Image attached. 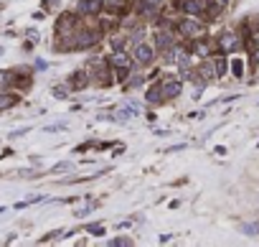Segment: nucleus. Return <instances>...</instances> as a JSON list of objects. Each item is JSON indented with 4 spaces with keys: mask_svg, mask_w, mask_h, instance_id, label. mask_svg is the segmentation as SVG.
I'll use <instances>...</instances> for the list:
<instances>
[{
    "mask_svg": "<svg viewBox=\"0 0 259 247\" xmlns=\"http://www.w3.org/2000/svg\"><path fill=\"white\" fill-rule=\"evenodd\" d=\"M135 13H138V18H148V20H153V18L160 16V5L150 3V0H135Z\"/></svg>",
    "mask_w": 259,
    "mask_h": 247,
    "instance_id": "nucleus-11",
    "label": "nucleus"
},
{
    "mask_svg": "<svg viewBox=\"0 0 259 247\" xmlns=\"http://www.w3.org/2000/svg\"><path fill=\"white\" fill-rule=\"evenodd\" d=\"M99 41H102V28H94V26L82 28L79 26L76 36H74V49H92Z\"/></svg>",
    "mask_w": 259,
    "mask_h": 247,
    "instance_id": "nucleus-5",
    "label": "nucleus"
},
{
    "mask_svg": "<svg viewBox=\"0 0 259 247\" xmlns=\"http://www.w3.org/2000/svg\"><path fill=\"white\" fill-rule=\"evenodd\" d=\"M244 36H249L259 43V16H249L244 20Z\"/></svg>",
    "mask_w": 259,
    "mask_h": 247,
    "instance_id": "nucleus-15",
    "label": "nucleus"
},
{
    "mask_svg": "<svg viewBox=\"0 0 259 247\" xmlns=\"http://www.w3.org/2000/svg\"><path fill=\"white\" fill-rule=\"evenodd\" d=\"M145 99H148L150 105H160V102H165V95H163V89H160V84H155V87H150L148 92H145Z\"/></svg>",
    "mask_w": 259,
    "mask_h": 247,
    "instance_id": "nucleus-17",
    "label": "nucleus"
},
{
    "mask_svg": "<svg viewBox=\"0 0 259 247\" xmlns=\"http://www.w3.org/2000/svg\"><path fill=\"white\" fill-rule=\"evenodd\" d=\"M132 59H135V64H140V66H150L157 59V49L150 46V43H145V41H138L132 46Z\"/></svg>",
    "mask_w": 259,
    "mask_h": 247,
    "instance_id": "nucleus-6",
    "label": "nucleus"
},
{
    "mask_svg": "<svg viewBox=\"0 0 259 247\" xmlns=\"http://www.w3.org/2000/svg\"><path fill=\"white\" fill-rule=\"evenodd\" d=\"M211 51H213V43H211V41H206L204 36L196 38V41H193V46H190V54L198 56V59H208Z\"/></svg>",
    "mask_w": 259,
    "mask_h": 247,
    "instance_id": "nucleus-13",
    "label": "nucleus"
},
{
    "mask_svg": "<svg viewBox=\"0 0 259 247\" xmlns=\"http://www.w3.org/2000/svg\"><path fill=\"white\" fill-rule=\"evenodd\" d=\"M104 10L102 0H79V3L74 5V13L79 18H92V16H99Z\"/></svg>",
    "mask_w": 259,
    "mask_h": 247,
    "instance_id": "nucleus-8",
    "label": "nucleus"
},
{
    "mask_svg": "<svg viewBox=\"0 0 259 247\" xmlns=\"http://www.w3.org/2000/svg\"><path fill=\"white\" fill-rule=\"evenodd\" d=\"M252 66H254V69H259V49L252 51Z\"/></svg>",
    "mask_w": 259,
    "mask_h": 247,
    "instance_id": "nucleus-22",
    "label": "nucleus"
},
{
    "mask_svg": "<svg viewBox=\"0 0 259 247\" xmlns=\"http://www.w3.org/2000/svg\"><path fill=\"white\" fill-rule=\"evenodd\" d=\"M178 10H183L186 16H204L208 0H178Z\"/></svg>",
    "mask_w": 259,
    "mask_h": 247,
    "instance_id": "nucleus-10",
    "label": "nucleus"
},
{
    "mask_svg": "<svg viewBox=\"0 0 259 247\" xmlns=\"http://www.w3.org/2000/svg\"><path fill=\"white\" fill-rule=\"evenodd\" d=\"M107 61H109L112 69H115V76H117L120 82H125V79H127L130 72H132V64H135L132 54L122 51V49H112V54L107 56Z\"/></svg>",
    "mask_w": 259,
    "mask_h": 247,
    "instance_id": "nucleus-1",
    "label": "nucleus"
},
{
    "mask_svg": "<svg viewBox=\"0 0 259 247\" xmlns=\"http://www.w3.org/2000/svg\"><path fill=\"white\" fill-rule=\"evenodd\" d=\"M89 74H92V82L94 84H99V87H109L112 82L117 79V76H112V66H109V61L107 59H99V61H92V66H89Z\"/></svg>",
    "mask_w": 259,
    "mask_h": 247,
    "instance_id": "nucleus-4",
    "label": "nucleus"
},
{
    "mask_svg": "<svg viewBox=\"0 0 259 247\" xmlns=\"http://www.w3.org/2000/svg\"><path fill=\"white\" fill-rule=\"evenodd\" d=\"M242 232H246L249 237H254V234H259V224H242Z\"/></svg>",
    "mask_w": 259,
    "mask_h": 247,
    "instance_id": "nucleus-21",
    "label": "nucleus"
},
{
    "mask_svg": "<svg viewBox=\"0 0 259 247\" xmlns=\"http://www.w3.org/2000/svg\"><path fill=\"white\" fill-rule=\"evenodd\" d=\"M102 5H104L107 13L117 16V13H122V5H125V0H102Z\"/></svg>",
    "mask_w": 259,
    "mask_h": 247,
    "instance_id": "nucleus-18",
    "label": "nucleus"
},
{
    "mask_svg": "<svg viewBox=\"0 0 259 247\" xmlns=\"http://www.w3.org/2000/svg\"><path fill=\"white\" fill-rule=\"evenodd\" d=\"M150 3H155V5H160V8H163V3H165V0H150Z\"/></svg>",
    "mask_w": 259,
    "mask_h": 247,
    "instance_id": "nucleus-25",
    "label": "nucleus"
},
{
    "mask_svg": "<svg viewBox=\"0 0 259 247\" xmlns=\"http://www.w3.org/2000/svg\"><path fill=\"white\" fill-rule=\"evenodd\" d=\"M89 232H94V234H104V227H97V224H92V227H89Z\"/></svg>",
    "mask_w": 259,
    "mask_h": 247,
    "instance_id": "nucleus-23",
    "label": "nucleus"
},
{
    "mask_svg": "<svg viewBox=\"0 0 259 247\" xmlns=\"http://www.w3.org/2000/svg\"><path fill=\"white\" fill-rule=\"evenodd\" d=\"M89 82H92V74H89L86 69H76L74 74H71V79H69V89H84Z\"/></svg>",
    "mask_w": 259,
    "mask_h": 247,
    "instance_id": "nucleus-14",
    "label": "nucleus"
},
{
    "mask_svg": "<svg viewBox=\"0 0 259 247\" xmlns=\"http://www.w3.org/2000/svg\"><path fill=\"white\" fill-rule=\"evenodd\" d=\"M216 3H219V5H224V8H229V5H231V0H216Z\"/></svg>",
    "mask_w": 259,
    "mask_h": 247,
    "instance_id": "nucleus-24",
    "label": "nucleus"
},
{
    "mask_svg": "<svg viewBox=\"0 0 259 247\" xmlns=\"http://www.w3.org/2000/svg\"><path fill=\"white\" fill-rule=\"evenodd\" d=\"M16 82V74L13 72H0V89H8V84Z\"/></svg>",
    "mask_w": 259,
    "mask_h": 247,
    "instance_id": "nucleus-20",
    "label": "nucleus"
},
{
    "mask_svg": "<svg viewBox=\"0 0 259 247\" xmlns=\"http://www.w3.org/2000/svg\"><path fill=\"white\" fill-rule=\"evenodd\" d=\"M196 74H198L204 82H213V79H219V69H216V61H213V56H208V59H204V61L198 64Z\"/></svg>",
    "mask_w": 259,
    "mask_h": 247,
    "instance_id": "nucleus-12",
    "label": "nucleus"
},
{
    "mask_svg": "<svg viewBox=\"0 0 259 247\" xmlns=\"http://www.w3.org/2000/svg\"><path fill=\"white\" fill-rule=\"evenodd\" d=\"M178 43V28H171V26H165V28H157L155 31V49L157 51H171L173 46Z\"/></svg>",
    "mask_w": 259,
    "mask_h": 247,
    "instance_id": "nucleus-7",
    "label": "nucleus"
},
{
    "mask_svg": "<svg viewBox=\"0 0 259 247\" xmlns=\"http://www.w3.org/2000/svg\"><path fill=\"white\" fill-rule=\"evenodd\" d=\"M242 46H244V36L239 31H221L216 38V51H221V54L242 51Z\"/></svg>",
    "mask_w": 259,
    "mask_h": 247,
    "instance_id": "nucleus-2",
    "label": "nucleus"
},
{
    "mask_svg": "<svg viewBox=\"0 0 259 247\" xmlns=\"http://www.w3.org/2000/svg\"><path fill=\"white\" fill-rule=\"evenodd\" d=\"M18 105V95L16 92H8V89H0V112H5L10 107Z\"/></svg>",
    "mask_w": 259,
    "mask_h": 247,
    "instance_id": "nucleus-16",
    "label": "nucleus"
},
{
    "mask_svg": "<svg viewBox=\"0 0 259 247\" xmlns=\"http://www.w3.org/2000/svg\"><path fill=\"white\" fill-rule=\"evenodd\" d=\"M160 89H163V95H165V99H173V97H178L183 92V82L178 79V76H163L160 82Z\"/></svg>",
    "mask_w": 259,
    "mask_h": 247,
    "instance_id": "nucleus-9",
    "label": "nucleus"
},
{
    "mask_svg": "<svg viewBox=\"0 0 259 247\" xmlns=\"http://www.w3.org/2000/svg\"><path fill=\"white\" fill-rule=\"evenodd\" d=\"M125 3H135V0H125Z\"/></svg>",
    "mask_w": 259,
    "mask_h": 247,
    "instance_id": "nucleus-26",
    "label": "nucleus"
},
{
    "mask_svg": "<svg viewBox=\"0 0 259 247\" xmlns=\"http://www.w3.org/2000/svg\"><path fill=\"white\" fill-rule=\"evenodd\" d=\"M231 72H234V76H239V79H242V76H244V61L239 59V56H234V59H231Z\"/></svg>",
    "mask_w": 259,
    "mask_h": 247,
    "instance_id": "nucleus-19",
    "label": "nucleus"
},
{
    "mask_svg": "<svg viewBox=\"0 0 259 247\" xmlns=\"http://www.w3.org/2000/svg\"><path fill=\"white\" fill-rule=\"evenodd\" d=\"M178 31H181V36L196 41V38L204 36L206 26L201 23V16H183L181 20H178Z\"/></svg>",
    "mask_w": 259,
    "mask_h": 247,
    "instance_id": "nucleus-3",
    "label": "nucleus"
}]
</instances>
